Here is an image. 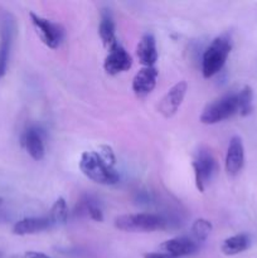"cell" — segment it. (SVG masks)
<instances>
[{
    "label": "cell",
    "mask_w": 257,
    "mask_h": 258,
    "mask_svg": "<svg viewBox=\"0 0 257 258\" xmlns=\"http://www.w3.org/2000/svg\"><path fill=\"white\" fill-rule=\"evenodd\" d=\"M13 39V24L12 20H4L2 29V42H0V81L4 77L8 70L10 48Z\"/></svg>",
    "instance_id": "9a60e30c"
},
{
    "label": "cell",
    "mask_w": 257,
    "mask_h": 258,
    "mask_svg": "<svg viewBox=\"0 0 257 258\" xmlns=\"http://www.w3.org/2000/svg\"><path fill=\"white\" fill-rule=\"evenodd\" d=\"M30 20L37 29L42 42L50 49H55L60 45L63 39V29L59 24L39 17L35 13H29Z\"/></svg>",
    "instance_id": "8992f818"
},
{
    "label": "cell",
    "mask_w": 257,
    "mask_h": 258,
    "mask_svg": "<svg viewBox=\"0 0 257 258\" xmlns=\"http://www.w3.org/2000/svg\"><path fill=\"white\" fill-rule=\"evenodd\" d=\"M144 258H174L166 253H158V252H153V253L144 254Z\"/></svg>",
    "instance_id": "cb8c5ba5"
},
{
    "label": "cell",
    "mask_w": 257,
    "mask_h": 258,
    "mask_svg": "<svg viewBox=\"0 0 257 258\" xmlns=\"http://www.w3.org/2000/svg\"><path fill=\"white\" fill-rule=\"evenodd\" d=\"M115 227L125 232H153L168 227L165 218L158 214L138 213L125 214L115 219Z\"/></svg>",
    "instance_id": "3957f363"
},
{
    "label": "cell",
    "mask_w": 257,
    "mask_h": 258,
    "mask_svg": "<svg viewBox=\"0 0 257 258\" xmlns=\"http://www.w3.org/2000/svg\"><path fill=\"white\" fill-rule=\"evenodd\" d=\"M186 90H188V85H186L185 81L175 83L161 98L158 106L159 112L165 118H170L171 116L175 115L178 108L180 107L181 102H183L184 97H185Z\"/></svg>",
    "instance_id": "ba28073f"
},
{
    "label": "cell",
    "mask_w": 257,
    "mask_h": 258,
    "mask_svg": "<svg viewBox=\"0 0 257 258\" xmlns=\"http://www.w3.org/2000/svg\"><path fill=\"white\" fill-rule=\"evenodd\" d=\"M76 216L90 217L96 222L103 221V214L98 206V202L91 196H85L78 202L77 207H76Z\"/></svg>",
    "instance_id": "e0dca14e"
},
{
    "label": "cell",
    "mask_w": 257,
    "mask_h": 258,
    "mask_svg": "<svg viewBox=\"0 0 257 258\" xmlns=\"http://www.w3.org/2000/svg\"><path fill=\"white\" fill-rule=\"evenodd\" d=\"M97 153L100 154L101 158H102L103 160H105L106 163L108 164V165L112 166V168H113V166H115L116 156H115V154H113L112 149H111L110 146H107V145L100 146V150H98Z\"/></svg>",
    "instance_id": "7402d4cb"
},
{
    "label": "cell",
    "mask_w": 257,
    "mask_h": 258,
    "mask_svg": "<svg viewBox=\"0 0 257 258\" xmlns=\"http://www.w3.org/2000/svg\"><path fill=\"white\" fill-rule=\"evenodd\" d=\"M237 102H238V113L241 116H248L253 110V92L249 86H244L237 93Z\"/></svg>",
    "instance_id": "ffe728a7"
},
{
    "label": "cell",
    "mask_w": 257,
    "mask_h": 258,
    "mask_svg": "<svg viewBox=\"0 0 257 258\" xmlns=\"http://www.w3.org/2000/svg\"><path fill=\"white\" fill-rule=\"evenodd\" d=\"M80 169L83 175L101 185H115L120 180L117 171L108 165L97 151H85L81 155Z\"/></svg>",
    "instance_id": "6da1fadb"
},
{
    "label": "cell",
    "mask_w": 257,
    "mask_h": 258,
    "mask_svg": "<svg viewBox=\"0 0 257 258\" xmlns=\"http://www.w3.org/2000/svg\"><path fill=\"white\" fill-rule=\"evenodd\" d=\"M136 55L139 62L144 67H154L158 60V50H156V40L153 34H145L141 37L136 47Z\"/></svg>",
    "instance_id": "5bb4252c"
},
{
    "label": "cell",
    "mask_w": 257,
    "mask_h": 258,
    "mask_svg": "<svg viewBox=\"0 0 257 258\" xmlns=\"http://www.w3.org/2000/svg\"><path fill=\"white\" fill-rule=\"evenodd\" d=\"M161 248L166 252L169 256L178 258L184 256H190L198 251V243L188 237H175V238L168 239L161 244Z\"/></svg>",
    "instance_id": "7c38bea8"
},
{
    "label": "cell",
    "mask_w": 257,
    "mask_h": 258,
    "mask_svg": "<svg viewBox=\"0 0 257 258\" xmlns=\"http://www.w3.org/2000/svg\"><path fill=\"white\" fill-rule=\"evenodd\" d=\"M52 227L48 217H30L18 221L13 227V233L17 236H27V234H35L39 232L47 231Z\"/></svg>",
    "instance_id": "4fadbf2b"
},
{
    "label": "cell",
    "mask_w": 257,
    "mask_h": 258,
    "mask_svg": "<svg viewBox=\"0 0 257 258\" xmlns=\"http://www.w3.org/2000/svg\"><path fill=\"white\" fill-rule=\"evenodd\" d=\"M249 246H251V238H249L248 234H236V236L229 237L223 242L222 252L227 256H234V254L242 253L246 249H248Z\"/></svg>",
    "instance_id": "ac0fdd59"
},
{
    "label": "cell",
    "mask_w": 257,
    "mask_h": 258,
    "mask_svg": "<svg viewBox=\"0 0 257 258\" xmlns=\"http://www.w3.org/2000/svg\"><path fill=\"white\" fill-rule=\"evenodd\" d=\"M158 70L155 67H143L133 80V91L138 97H146L153 92L158 80Z\"/></svg>",
    "instance_id": "30bf717a"
},
{
    "label": "cell",
    "mask_w": 257,
    "mask_h": 258,
    "mask_svg": "<svg viewBox=\"0 0 257 258\" xmlns=\"http://www.w3.org/2000/svg\"><path fill=\"white\" fill-rule=\"evenodd\" d=\"M23 258H52L44 253H40V252H27Z\"/></svg>",
    "instance_id": "603a6c76"
},
{
    "label": "cell",
    "mask_w": 257,
    "mask_h": 258,
    "mask_svg": "<svg viewBox=\"0 0 257 258\" xmlns=\"http://www.w3.org/2000/svg\"><path fill=\"white\" fill-rule=\"evenodd\" d=\"M196 185L203 193L217 171V161L208 148H201L193 161Z\"/></svg>",
    "instance_id": "5b68a950"
},
{
    "label": "cell",
    "mask_w": 257,
    "mask_h": 258,
    "mask_svg": "<svg viewBox=\"0 0 257 258\" xmlns=\"http://www.w3.org/2000/svg\"><path fill=\"white\" fill-rule=\"evenodd\" d=\"M49 218L52 227L54 226H63L68 221V206L66 203L65 198H58L54 202L49 212Z\"/></svg>",
    "instance_id": "d6986e66"
},
{
    "label": "cell",
    "mask_w": 257,
    "mask_h": 258,
    "mask_svg": "<svg viewBox=\"0 0 257 258\" xmlns=\"http://www.w3.org/2000/svg\"><path fill=\"white\" fill-rule=\"evenodd\" d=\"M244 164V148L239 136H233L229 140L226 155V171L234 176L242 170Z\"/></svg>",
    "instance_id": "9c48e42d"
},
{
    "label": "cell",
    "mask_w": 257,
    "mask_h": 258,
    "mask_svg": "<svg viewBox=\"0 0 257 258\" xmlns=\"http://www.w3.org/2000/svg\"><path fill=\"white\" fill-rule=\"evenodd\" d=\"M98 34L102 39L103 44L106 47H112L113 44L117 43V38H116V28L115 22H113L112 14L110 10L105 9L101 14L100 25H98Z\"/></svg>",
    "instance_id": "2e32d148"
},
{
    "label": "cell",
    "mask_w": 257,
    "mask_h": 258,
    "mask_svg": "<svg viewBox=\"0 0 257 258\" xmlns=\"http://www.w3.org/2000/svg\"><path fill=\"white\" fill-rule=\"evenodd\" d=\"M3 204V198H0V206H2Z\"/></svg>",
    "instance_id": "d4e9b609"
},
{
    "label": "cell",
    "mask_w": 257,
    "mask_h": 258,
    "mask_svg": "<svg viewBox=\"0 0 257 258\" xmlns=\"http://www.w3.org/2000/svg\"><path fill=\"white\" fill-rule=\"evenodd\" d=\"M23 145L34 160L39 161L44 158V135L38 127H29L23 135Z\"/></svg>",
    "instance_id": "8fae6325"
},
{
    "label": "cell",
    "mask_w": 257,
    "mask_h": 258,
    "mask_svg": "<svg viewBox=\"0 0 257 258\" xmlns=\"http://www.w3.org/2000/svg\"><path fill=\"white\" fill-rule=\"evenodd\" d=\"M131 66H133V58L120 43L117 42L110 47L108 54L106 55L103 62V68L107 75L115 76L121 72H126L130 70Z\"/></svg>",
    "instance_id": "52a82bcc"
},
{
    "label": "cell",
    "mask_w": 257,
    "mask_h": 258,
    "mask_svg": "<svg viewBox=\"0 0 257 258\" xmlns=\"http://www.w3.org/2000/svg\"><path fill=\"white\" fill-rule=\"evenodd\" d=\"M212 232V223L204 218L197 219L191 226V233H193L196 242H204Z\"/></svg>",
    "instance_id": "44dd1931"
},
{
    "label": "cell",
    "mask_w": 257,
    "mask_h": 258,
    "mask_svg": "<svg viewBox=\"0 0 257 258\" xmlns=\"http://www.w3.org/2000/svg\"><path fill=\"white\" fill-rule=\"evenodd\" d=\"M238 112L237 93H228L207 106L201 115V121L206 125H214L232 117Z\"/></svg>",
    "instance_id": "277c9868"
},
{
    "label": "cell",
    "mask_w": 257,
    "mask_h": 258,
    "mask_svg": "<svg viewBox=\"0 0 257 258\" xmlns=\"http://www.w3.org/2000/svg\"><path fill=\"white\" fill-rule=\"evenodd\" d=\"M231 49L232 40L229 35L222 34L212 40L211 44L207 47L202 60V73L204 78L213 77L223 68Z\"/></svg>",
    "instance_id": "7a4b0ae2"
}]
</instances>
